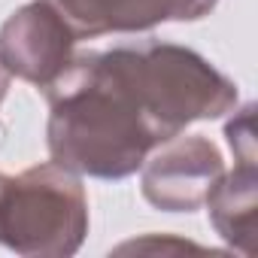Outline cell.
<instances>
[{
	"mask_svg": "<svg viewBox=\"0 0 258 258\" xmlns=\"http://www.w3.org/2000/svg\"><path fill=\"white\" fill-rule=\"evenodd\" d=\"M7 88H10V73L4 70V64H0V103H4V97H7Z\"/></svg>",
	"mask_w": 258,
	"mask_h": 258,
	"instance_id": "9c48e42d",
	"label": "cell"
},
{
	"mask_svg": "<svg viewBox=\"0 0 258 258\" xmlns=\"http://www.w3.org/2000/svg\"><path fill=\"white\" fill-rule=\"evenodd\" d=\"M210 222L219 237L243 252H255V207H258V167L255 161H234V170H225L207 204Z\"/></svg>",
	"mask_w": 258,
	"mask_h": 258,
	"instance_id": "52a82bcc",
	"label": "cell"
},
{
	"mask_svg": "<svg viewBox=\"0 0 258 258\" xmlns=\"http://www.w3.org/2000/svg\"><path fill=\"white\" fill-rule=\"evenodd\" d=\"M88 234V198L79 176L55 161L19 176L0 173V243L28 258H67Z\"/></svg>",
	"mask_w": 258,
	"mask_h": 258,
	"instance_id": "3957f363",
	"label": "cell"
},
{
	"mask_svg": "<svg viewBox=\"0 0 258 258\" xmlns=\"http://www.w3.org/2000/svg\"><path fill=\"white\" fill-rule=\"evenodd\" d=\"M73 28L76 40L140 34L164 22H198L219 0H49Z\"/></svg>",
	"mask_w": 258,
	"mask_h": 258,
	"instance_id": "8992f818",
	"label": "cell"
},
{
	"mask_svg": "<svg viewBox=\"0 0 258 258\" xmlns=\"http://www.w3.org/2000/svg\"><path fill=\"white\" fill-rule=\"evenodd\" d=\"M255 106L252 103H243L234 118L225 124V137H228V146L234 152V161H258V152H255Z\"/></svg>",
	"mask_w": 258,
	"mask_h": 258,
	"instance_id": "ba28073f",
	"label": "cell"
},
{
	"mask_svg": "<svg viewBox=\"0 0 258 258\" xmlns=\"http://www.w3.org/2000/svg\"><path fill=\"white\" fill-rule=\"evenodd\" d=\"M46 143L55 164L91 179H124L167 140L137 97L112 49L73 55L46 88Z\"/></svg>",
	"mask_w": 258,
	"mask_h": 258,
	"instance_id": "6da1fadb",
	"label": "cell"
},
{
	"mask_svg": "<svg viewBox=\"0 0 258 258\" xmlns=\"http://www.w3.org/2000/svg\"><path fill=\"white\" fill-rule=\"evenodd\" d=\"M143 198L161 213H195L225 173L219 146L201 134L170 137L158 143L143 161Z\"/></svg>",
	"mask_w": 258,
	"mask_h": 258,
	"instance_id": "277c9868",
	"label": "cell"
},
{
	"mask_svg": "<svg viewBox=\"0 0 258 258\" xmlns=\"http://www.w3.org/2000/svg\"><path fill=\"white\" fill-rule=\"evenodd\" d=\"M76 34L49 0H31L0 28V64L37 88H49L73 61Z\"/></svg>",
	"mask_w": 258,
	"mask_h": 258,
	"instance_id": "5b68a950",
	"label": "cell"
},
{
	"mask_svg": "<svg viewBox=\"0 0 258 258\" xmlns=\"http://www.w3.org/2000/svg\"><path fill=\"white\" fill-rule=\"evenodd\" d=\"M112 55L167 140L191 121L234 112L240 100L237 82L195 49L149 37L137 43H118L112 46Z\"/></svg>",
	"mask_w": 258,
	"mask_h": 258,
	"instance_id": "7a4b0ae2",
	"label": "cell"
}]
</instances>
